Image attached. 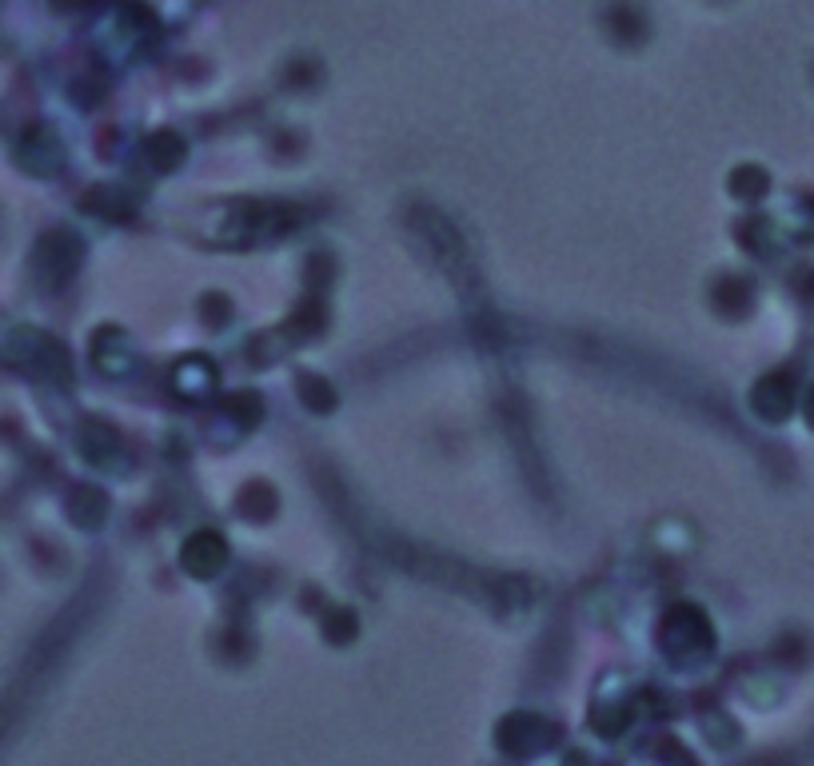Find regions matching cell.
<instances>
[{
    "mask_svg": "<svg viewBox=\"0 0 814 766\" xmlns=\"http://www.w3.org/2000/svg\"><path fill=\"white\" fill-rule=\"evenodd\" d=\"M751 403H755V411L763 415V419H787L791 415V407H795V383H791V376H767V380L755 387V395H751Z\"/></svg>",
    "mask_w": 814,
    "mask_h": 766,
    "instance_id": "1",
    "label": "cell"
},
{
    "mask_svg": "<svg viewBox=\"0 0 814 766\" xmlns=\"http://www.w3.org/2000/svg\"><path fill=\"white\" fill-rule=\"evenodd\" d=\"M220 563H224V539L212 535V531H200V535L184 547V567H188L192 575H200V579L216 575Z\"/></svg>",
    "mask_w": 814,
    "mask_h": 766,
    "instance_id": "2",
    "label": "cell"
},
{
    "mask_svg": "<svg viewBox=\"0 0 814 766\" xmlns=\"http://www.w3.org/2000/svg\"><path fill=\"white\" fill-rule=\"evenodd\" d=\"M807 419H811V423H814V387H811V391H807Z\"/></svg>",
    "mask_w": 814,
    "mask_h": 766,
    "instance_id": "3",
    "label": "cell"
}]
</instances>
